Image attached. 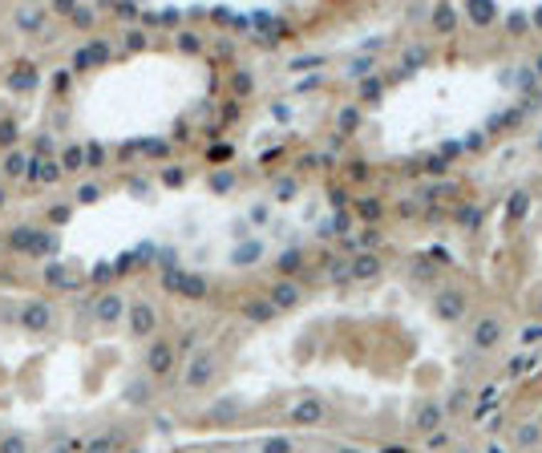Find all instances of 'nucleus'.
Listing matches in <instances>:
<instances>
[{
    "instance_id": "nucleus-1",
    "label": "nucleus",
    "mask_w": 542,
    "mask_h": 453,
    "mask_svg": "<svg viewBox=\"0 0 542 453\" xmlns=\"http://www.w3.org/2000/svg\"><path fill=\"white\" fill-rule=\"evenodd\" d=\"M429 312L442 324H462L469 316V291L462 283H437L429 291Z\"/></svg>"
},
{
    "instance_id": "nucleus-2",
    "label": "nucleus",
    "mask_w": 542,
    "mask_h": 453,
    "mask_svg": "<svg viewBox=\"0 0 542 453\" xmlns=\"http://www.w3.org/2000/svg\"><path fill=\"white\" fill-rule=\"evenodd\" d=\"M409 429L417 437H433V433L449 429V405L442 397H421L413 405V413H409Z\"/></svg>"
},
{
    "instance_id": "nucleus-3",
    "label": "nucleus",
    "mask_w": 542,
    "mask_h": 453,
    "mask_svg": "<svg viewBox=\"0 0 542 453\" xmlns=\"http://www.w3.org/2000/svg\"><path fill=\"white\" fill-rule=\"evenodd\" d=\"M506 340V320L498 312H481L469 320V348L474 353H494Z\"/></svg>"
},
{
    "instance_id": "nucleus-4",
    "label": "nucleus",
    "mask_w": 542,
    "mask_h": 453,
    "mask_svg": "<svg viewBox=\"0 0 542 453\" xmlns=\"http://www.w3.org/2000/svg\"><path fill=\"white\" fill-rule=\"evenodd\" d=\"M219 353L214 348H199V353L187 360V373H182V385H187L190 392H202V389H211L214 380H219Z\"/></svg>"
},
{
    "instance_id": "nucleus-5",
    "label": "nucleus",
    "mask_w": 542,
    "mask_h": 453,
    "mask_svg": "<svg viewBox=\"0 0 542 453\" xmlns=\"http://www.w3.org/2000/svg\"><path fill=\"white\" fill-rule=\"evenodd\" d=\"M328 401L320 397V392H303L300 401L288 409V425H300V429H320V425H328Z\"/></svg>"
},
{
    "instance_id": "nucleus-6",
    "label": "nucleus",
    "mask_w": 542,
    "mask_h": 453,
    "mask_svg": "<svg viewBox=\"0 0 542 453\" xmlns=\"http://www.w3.org/2000/svg\"><path fill=\"white\" fill-rule=\"evenodd\" d=\"M162 288L174 291V296H182V300H202L207 291H211V283L202 276H194V271H182V267H166L162 271Z\"/></svg>"
},
{
    "instance_id": "nucleus-7",
    "label": "nucleus",
    "mask_w": 542,
    "mask_h": 453,
    "mask_svg": "<svg viewBox=\"0 0 542 453\" xmlns=\"http://www.w3.org/2000/svg\"><path fill=\"white\" fill-rule=\"evenodd\" d=\"M126 328H130V336L154 340V332H158V308H154L150 300H134V303H126Z\"/></svg>"
},
{
    "instance_id": "nucleus-8",
    "label": "nucleus",
    "mask_w": 542,
    "mask_h": 453,
    "mask_svg": "<svg viewBox=\"0 0 542 453\" xmlns=\"http://www.w3.org/2000/svg\"><path fill=\"white\" fill-rule=\"evenodd\" d=\"M146 377L158 380V377H170L174 373V360H178V348L170 340H150V348H146Z\"/></svg>"
},
{
    "instance_id": "nucleus-9",
    "label": "nucleus",
    "mask_w": 542,
    "mask_h": 453,
    "mask_svg": "<svg viewBox=\"0 0 542 453\" xmlns=\"http://www.w3.org/2000/svg\"><path fill=\"white\" fill-rule=\"evenodd\" d=\"M276 312H291V308H300L303 303V283L300 279H276L271 288H267V296H264Z\"/></svg>"
},
{
    "instance_id": "nucleus-10",
    "label": "nucleus",
    "mask_w": 542,
    "mask_h": 453,
    "mask_svg": "<svg viewBox=\"0 0 542 453\" xmlns=\"http://www.w3.org/2000/svg\"><path fill=\"white\" fill-rule=\"evenodd\" d=\"M93 320L105 328H114L118 320H126V296L122 291H101L93 300Z\"/></svg>"
},
{
    "instance_id": "nucleus-11",
    "label": "nucleus",
    "mask_w": 542,
    "mask_h": 453,
    "mask_svg": "<svg viewBox=\"0 0 542 453\" xmlns=\"http://www.w3.org/2000/svg\"><path fill=\"white\" fill-rule=\"evenodd\" d=\"M348 276H353V283H372V279L385 276V259L377 251H356L348 259Z\"/></svg>"
},
{
    "instance_id": "nucleus-12",
    "label": "nucleus",
    "mask_w": 542,
    "mask_h": 453,
    "mask_svg": "<svg viewBox=\"0 0 542 453\" xmlns=\"http://www.w3.org/2000/svg\"><path fill=\"white\" fill-rule=\"evenodd\" d=\"M21 328H33V332H45V328L57 324V312H53V303L49 300H28L21 303Z\"/></svg>"
},
{
    "instance_id": "nucleus-13",
    "label": "nucleus",
    "mask_w": 542,
    "mask_h": 453,
    "mask_svg": "<svg viewBox=\"0 0 542 453\" xmlns=\"http://www.w3.org/2000/svg\"><path fill=\"white\" fill-rule=\"evenodd\" d=\"M457 25H462L457 4H433V9H429V28H433V37H454Z\"/></svg>"
},
{
    "instance_id": "nucleus-14",
    "label": "nucleus",
    "mask_w": 542,
    "mask_h": 453,
    "mask_svg": "<svg viewBox=\"0 0 542 453\" xmlns=\"http://www.w3.org/2000/svg\"><path fill=\"white\" fill-rule=\"evenodd\" d=\"M510 445H514L518 453H538L542 449V425L530 417V421H522V425H514V433H510Z\"/></svg>"
},
{
    "instance_id": "nucleus-15",
    "label": "nucleus",
    "mask_w": 542,
    "mask_h": 453,
    "mask_svg": "<svg viewBox=\"0 0 542 453\" xmlns=\"http://www.w3.org/2000/svg\"><path fill=\"white\" fill-rule=\"evenodd\" d=\"M466 21L474 28H490L502 21V9L494 4V0H466Z\"/></svg>"
},
{
    "instance_id": "nucleus-16",
    "label": "nucleus",
    "mask_w": 542,
    "mask_h": 453,
    "mask_svg": "<svg viewBox=\"0 0 542 453\" xmlns=\"http://www.w3.org/2000/svg\"><path fill=\"white\" fill-rule=\"evenodd\" d=\"M264 255H267L264 239H239L235 247H231L227 264H231V267H255L259 259H264Z\"/></svg>"
},
{
    "instance_id": "nucleus-17",
    "label": "nucleus",
    "mask_w": 542,
    "mask_h": 453,
    "mask_svg": "<svg viewBox=\"0 0 542 453\" xmlns=\"http://www.w3.org/2000/svg\"><path fill=\"white\" fill-rule=\"evenodd\" d=\"M122 397H126L130 409H150V405H154V380L146 377V373H142V377H130Z\"/></svg>"
},
{
    "instance_id": "nucleus-18",
    "label": "nucleus",
    "mask_w": 542,
    "mask_h": 453,
    "mask_svg": "<svg viewBox=\"0 0 542 453\" xmlns=\"http://www.w3.org/2000/svg\"><path fill=\"white\" fill-rule=\"evenodd\" d=\"M239 413H243L239 397H219V401H211V409L202 413V421H211V425H231Z\"/></svg>"
},
{
    "instance_id": "nucleus-19",
    "label": "nucleus",
    "mask_w": 542,
    "mask_h": 453,
    "mask_svg": "<svg viewBox=\"0 0 542 453\" xmlns=\"http://www.w3.org/2000/svg\"><path fill=\"white\" fill-rule=\"evenodd\" d=\"M510 85L522 93V105H530V101L538 98V77L530 73V65H518L514 73H510Z\"/></svg>"
},
{
    "instance_id": "nucleus-20",
    "label": "nucleus",
    "mask_w": 542,
    "mask_h": 453,
    "mask_svg": "<svg viewBox=\"0 0 542 453\" xmlns=\"http://www.w3.org/2000/svg\"><path fill=\"white\" fill-rule=\"evenodd\" d=\"M530 202H534L530 199V190H522V187L510 190V199H506V223H522V219L530 214Z\"/></svg>"
},
{
    "instance_id": "nucleus-21",
    "label": "nucleus",
    "mask_w": 542,
    "mask_h": 453,
    "mask_svg": "<svg viewBox=\"0 0 542 453\" xmlns=\"http://www.w3.org/2000/svg\"><path fill=\"white\" fill-rule=\"evenodd\" d=\"M296 199H300V178L291 175L271 178V202H296Z\"/></svg>"
},
{
    "instance_id": "nucleus-22",
    "label": "nucleus",
    "mask_w": 542,
    "mask_h": 453,
    "mask_svg": "<svg viewBox=\"0 0 542 453\" xmlns=\"http://www.w3.org/2000/svg\"><path fill=\"white\" fill-rule=\"evenodd\" d=\"M259 453H300V441L291 437V433H267L259 441Z\"/></svg>"
},
{
    "instance_id": "nucleus-23",
    "label": "nucleus",
    "mask_w": 542,
    "mask_h": 453,
    "mask_svg": "<svg viewBox=\"0 0 542 453\" xmlns=\"http://www.w3.org/2000/svg\"><path fill=\"white\" fill-rule=\"evenodd\" d=\"M303 267V251L300 247H288V251H279L276 255V271H279V279H296V271Z\"/></svg>"
},
{
    "instance_id": "nucleus-24",
    "label": "nucleus",
    "mask_w": 542,
    "mask_h": 453,
    "mask_svg": "<svg viewBox=\"0 0 542 453\" xmlns=\"http://www.w3.org/2000/svg\"><path fill=\"white\" fill-rule=\"evenodd\" d=\"M356 130H360V105H340L336 110V134L340 138H353Z\"/></svg>"
},
{
    "instance_id": "nucleus-25",
    "label": "nucleus",
    "mask_w": 542,
    "mask_h": 453,
    "mask_svg": "<svg viewBox=\"0 0 542 453\" xmlns=\"http://www.w3.org/2000/svg\"><path fill=\"white\" fill-rule=\"evenodd\" d=\"M316 235H320V239H332V235H348V211H332L328 219H320Z\"/></svg>"
},
{
    "instance_id": "nucleus-26",
    "label": "nucleus",
    "mask_w": 542,
    "mask_h": 453,
    "mask_svg": "<svg viewBox=\"0 0 542 453\" xmlns=\"http://www.w3.org/2000/svg\"><path fill=\"white\" fill-rule=\"evenodd\" d=\"M421 65H429V45H409V49L401 53L397 69H401V73H417Z\"/></svg>"
},
{
    "instance_id": "nucleus-27",
    "label": "nucleus",
    "mask_w": 542,
    "mask_h": 453,
    "mask_svg": "<svg viewBox=\"0 0 542 453\" xmlns=\"http://www.w3.org/2000/svg\"><path fill=\"white\" fill-rule=\"evenodd\" d=\"M0 453H33V441L21 429H4L0 433Z\"/></svg>"
},
{
    "instance_id": "nucleus-28",
    "label": "nucleus",
    "mask_w": 542,
    "mask_h": 453,
    "mask_svg": "<svg viewBox=\"0 0 542 453\" xmlns=\"http://www.w3.org/2000/svg\"><path fill=\"white\" fill-rule=\"evenodd\" d=\"M380 65L377 57H365V53H356L353 61H348V69H344V77H353V81H365V77H372Z\"/></svg>"
},
{
    "instance_id": "nucleus-29",
    "label": "nucleus",
    "mask_w": 542,
    "mask_h": 453,
    "mask_svg": "<svg viewBox=\"0 0 542 453\" xmlns=\"http://www.w3.org/2000/svg\"><path fill=\"white\" fill-rule=\"evenodd\" d=\"M356 214H360L368 226H377V219L385 214V202H380L377 194H365V199H356Z\"/></svg>"
},
{
    "instance_id": "nucleus-30",
    "label": "nucleus",
    "mask_w": 542,
    "mask_h": 453,
    "mask_svg": "<svg viewBox=\"0 0 542 453\" xmlns=\"http://www.w3.org/2000/svg\"><path fill=\"white\" fill-rule=\"evenodd\" d=\"M385 89H389V85H385V77L372 73V77H365V81H360V98H356V101H368V105H377V101L385 98Z\"/></svg>"
},
{
    "instance_id": "nucleus-31",
    "label": "nucleus",
    "mask_w": 542,
    "mask_h": 453,
    "mask_svg": "<svg viewBox=\"0 0 542 453\" xmlns=\"http://www.w3.org/2000/svg\"><path fill=\"white\" fill-rule=\"evenodd\" d=\"M49 243V235H28V226H21V235H13V247H21V251H45Z\"/></svg>"
},
{
    "instance_id": "nucleus-32",
    "label": "nucleus",
    "mask_w": 542,
    "mask_h": 453,
    "mask_svg": "<svg viewBox=\"0 0 542 453\" xmlns=\"http://www.w3.org/2000/svg\"><path fill=\"white\" fill-rule=\"evenodd\" d=\"M243 316H247L251 324H267V320H271V316H279V312H276L267 300H251V303H243Z\"/></svg>"
},
{
    "instance_id": "nucleus-33",
    "label": "nucleus",
    "mask_w": 542,
    "mask_h": 453,
    "mask_svg": "<svg viewBox=\"0 0 542 453\" xmlns=\"http://www.w3.org/2000/svg\"><path fill=\"white\" fill-rule=\"evenodd\" d=\"M61 170H85V146L81 142H73V146L61 150Z\"/></svg>"
},
{
    "instance_id": "nucleus-34",
    "label": "nucleus",
    "mask_w": 542,
    "mask_h": 453,
    "mask_svg": "<svg viewBox=\"0 0 542 453\" xmlns=\"http://www.w3.org/2000/svg\"><path fill=\"white\" fill-rule=\"evenodd\" d=\"M16 25L25 28V33H37V28L45 25V13H41V9H16Z\"/></svg>"
},
{
    "instance_id": "nucleus-35",
    "label": "nucleus",
    "mask_w": 542,
    "mask_h": 453,
    "mask_svg": "<svg viewBox=\"0 0 542 453\" xmlns=\"http://www.w3.org/2000/svg\"><path fill=\"white\" fill-rule=\"evenodd\" d=\"M457 223L466 226V231H478V226H481V207H478V202H466V207H457Z\"/></svg>"
},
{
    "instance_id": "nucleus-36",
    "label": "nucleus",
    "mask_w": 542,
    "mask_h": 453,
    "mask_svg": "<svg viewBox=\"0 0 542 453\" xmlns=\"http://www.w3.org/2000/svg\"><path fill=\"white\" fill-rule=\"evenodd\" d=\"M207 187H211L214 194H227V190H235V170H214V175L207 178Z\"/></svg>"
},
{
    "instance_id": "nucleus-37",
    "label": "nucleus",
    "mask_w": 542,
    "mask_h": 453,
    "mask_svg": "<svg viewBox=\"0 0 542 453\" xmlns=\"http://www.w3.org/2000/svg\"><path fill=\"white\" fill-rule=\"evenodd\" d=\"M380 239H385V235H380L377 226H365V231L356 235V243H353V247H356V251H377V247H380Z\"/></svg>"
},
{
    "instance_id": "nucleus-38",
    "label": "nucleus",
    "mask_w": 542,
    "mask_h": 453,
    "mask_svg": "<svg viewBox=\"0 0 542 453\" xmlns=\"http://www.w3.org/2000/svg\"><path fill=\"white\" fill-rule=\"evenodd\" d=\"M85 453H118V437L114 433H101V437H93L85 445Z\"/></svg>"
},
{
    "instance_id": "nucleus-39",
    "label": "nucleus",
    "mask_w": 542,
    "mask_h": 453,
    "mask_svg": "<svg viewBox=\"0 0 542 453\" xmlns=\"http://www.w3.org/2000/svg\"><path fill=\"white\" fill-rule=\"evenodd\" d=\"M534 365H538V356H534V353H522V356H514V360H510V365H506V373H510V377H522V373H526V368H534Z\"/></svg>"
},
{
    "instance_id": "nucleus-40",
    "label": "nucleus",
    "mask_w": 542,
    "mask_h": 453,
    "mask_svg": "<svg viewBox=\"0 0 542 453\" xmlns=\"http://www.w3.org/2000/svg\"><path fill=\"white\" fill-rule=\"evenodd\" d=\"M449 445H454V433H449V429H442V433L425 437V449H429V453H442V449H449Z\"/></svg>"
},
{
    "instance_id": "nucleus-41",
    "label": "nucleus",
    "mask_w": 542,
    "mask_h": 453,
    "mask_svg": "<svg viewBox=\"0 0 542 453\" xmlns=\"http://www.w3.org/2000/svg\"><path fill=\"white\" fill-rule=\"evenodd\" d=\"M526 28H530V16L526 13H510V16H506V33H510V37H522Z\"/></svg>"
},
{
    "instance_id": "nucleus-42",
    "label": "nucleus",
    "mask_w": 542,
    "mask_h": 453,
    "mask_svg": "<svg viewBox=\"0 0 542 453\" xmlns=\"http://www.w3.org/2000/svg\"><path fill=\"white\" fill-rule=\"evenodd\" d=\"M231 85H235V93H239V98H247V93L255 89V77L247 73V69H239V73L231 77Z\"/></svg>"
},
{
    "instance_id": "nucleus-43",
    "label": "nucleus",
    "mask_w": 542,
    "mask_h": 453,
    "mask_svg": "<svg viewBox=\"0 0 542 453\" xmlns=\"http://www.w3.org/2000/svg\"><path fill=\"white\" fill-rule=\"evenodd\" d=\"M9 85L13 89H28V85H37V69H21V73L9 77Z\"/></svg>"
},
{
    "instance_id": "nucleus-44",
    "label": "nucleus",
    "mask_w": 542,
    "mask_h": 453,
    "mask_svg": "<svg viewBox=\"0 0 542 453\" xmlns=\"http://www.w3.org/2000/svg\"><path fill=\"white\" fill-rule=\"evenodd\" d=\"M328 276L336 279V283H353V276H348V259H332V264H328Z\"/></svg>"
},
{
    "instance_id": "nucleus-45",
    "label": "nucleus",
    "mask_w": 542,
    "mask_h": 453,
    "mask_svg": "<svg viewBox=\"0 0 542 453\" xmlns=\"http://www.w3.org/2000/svg\"><path fill=\"white\" fill-rule=\"evenodd\" d=\"M45 279H49V283H69V267L49 264V267H45Z\"/></svg>"
},
{
    "instance_id": "nucleus-46",
    "label": "nucleus",
    "mask_w": 542,
    "mask_h": 453,
    "mask_svg": "<svg viewBox=\"0 0 542 453\" xmlns=\"http://www.w3.org/2000/svg\"><path fill=\"white\" fill-rule=\"evenodd\" d=\"M178 49H182V53H199L202 41L194 37V33H178Z\"/></svg>"
},
{
    "instance_id": "nucleus-47",
    "label": "nucleus",
    "mask_w": 542,
    "mask_h": 453,
    "mask_svg": "<svg viewBox=\"0 0 542 453\" xmlns=\"http://www.w3.org/2000/svg\"><path fill=\"white\" fill-rule=\"evenodd\" d=\"M247 219H251V223H267V219H271V207H267V202H251Z\"/></svg>"
},
{
    "instance_id": "nucleus-48",
    "label": "nucleus",
    "mask_w": 542,
    "mask_h": 453,
    "mask_svg": "<svg viewBox=\"0 0 542 453\" xmlns=\"http://www.w3.org/2000/svg\"><path fill=\"white\" fill-rule=\"evenodd\" d=\"M522 344H526V348H530V344H542V324H526V328H522Z\"/></svg>"
},
{
    "instance_id": "nucleus-49",
    "label": "nucleus",
    "mask_w": 542,
    "mask_h": 453,
    "mask_svg": "<svg viewBox=\"0 0 542 453\" xmlns=\"http://www.w3.org/2000/svg\"><path fill=\"white\" fill-rule=\"evenodd\" d=\"M481 146H486V130H474V134L462 142V150H481Z\"/></svg>"
},
{
    "instance_id": "nucleus-50",
    "label": "nucleus",
    "mask_w": 542,
    "mask_h": 453,
    "mask_svg": "<svg viewBox=\"0 0 542 453\" xmlns=\"http://www.w3.org/2000/svg\"><path fill=\"white\" fill-rule=\"evenodd\" d=\"M425 170H429V175H437V178H442L445 170H449V162H445L442 154H433V158H429V162H425Z\"/></svg>"
},
{
    "instance_id": "nucleus-51",
    "label": "nucleus",
    "mask_w": 542,
    "mask_h": 453,
    "mask_svg": "<svg viewBox=\"0 0 542 453\" xmlns=\"http://www.w3.org/2000/svg\"><path fill=\"white\" fill-rule=\"evenodd\" d=\"M77 199H81V202H98V199H101V187H93V182H85V187L77 190Z\"/></svg>"
},
{
    "instance_id": "nucleus-52",
    "label": "nucleus",
    "mask_w": 542,
    "mask_h": 453,
    "mask_svg": "<svg viewBox=\"0 0 542 453\" xmlns=\"http://www.w3.org/2000/svg\"><path fill=\"white\" fill-rule=\"evenodd\" d=\"M4 170H9V175H25V154H13V158L4 162Z\"/></svg>"
},
{
    "instance_id": "nucleus-53",
    "label": "nucleus",
    "mask_w": 542,
    "mask_h": 453,
    "mask_svg": "<svg viewBox=\"0 0 542 453\" xmlns=\"http://www.w3.org/2000/svg\"><path fill=\"white\" fill-rule=\"evenodd\" d=\"M101 158H105V154H101V146H93V142H89V146H85V166H101Z\"/></svg>"
},
{
    "instance_id": "nucleus-54",
    "label": "nucleus",
    "mask_w": 542,
    "mask_h": 453,
    "mask_svg": "<svg viewBox=\"0 0 542 453\" xmlns=\"http://www.w3.org/2000/svg\"><path fill=\"white\" fill-rule=\"evenodd\" d=\"M316 65H324V57H296L291 69H316Z\"/></svg>"
},
{
    "instance_id": "nucleus-55",
    "label": "nucleus",
    "mask_w": 542,
    "mask_h": 453,
    "mask_svg": "<svg viewBox=\"0 0 542 453\" xmlns=\"http://www.w3.org/2000/svg\"><path fill=\"white\" fill-rule=\"evenodd\" d=\"M478 453H510V449H506V445H502L498 437H490V441H486V445H481Z\"/></svg>"
},
{
    "instance_id": "nucleus-56",
    "label": "nucleus",
    "mask_w": 542,
    "mask_h": 453,
    "mask_svg": "<svg viewBox=\"0 0 542 453\" xmlns=\"http://www.w3.org/2000/svg\"><path fill=\"white\" fill-rule=\"evenodd\" d=\"M73 21L77 25H93V9H73Z\"/></svg>"
},
{
    "instance_id": "nucleus-57",
    "label": "nucleus",
    "mask_w": 542,
    "mask_h": 453,
    "mask_svg": "<svg viewBox=\"0 0 542 453\" xmlns=\"http://www.w3.org/2000/svg\"><path fill=\"white\" fill-rule=\"evenodd\" d=\"M348 207V194L344 190H332V211H344Z\"/></svg>"
},
{
    "instance_id": "nucleus-58",
    "label": "nucleus",
    "mask_w": 542,
    "mask_h": 453,
    "mask_svg": "<svg viewBox=\"0 0 542 453\" xmlns=\"http://www.w3.org/2000/svg\"><path fill=\"white\" fill-rule=\"evenodd\" d=\"M530 73L538 77V85H542V49H538V53H534V61H530Z\"/></svg>"
},
{
    "instance_id": "nucleus-59",
    "label": "nucleus",
    "mask_w": 542,
    "mask_h": 453,
    "mask_svg": "<svg viewBox=\"0 0 542 453\" xmlns=\"http://www.w3.org/2000/svg\"><path fill=\"white\" fill-rule=\"evenodd\" d=\"M494 397H498V385H486L481 389V405H494Z\"/></svg>"
},
{
    "instance_id": "nucleus-60",
    "label": "nucleus",
    "mask_w": 542,
    "mask_h": 453,
    "mask_svg": "<svg viewBox=\"0 0 542 453\" xmlns=\"http://www.w3.org/2000/svg\"><path fill=\"white\" fill-rule=\"evenodd\" d=\"M530 16V28H542V9H534V13H526Z\"/></svg>"
},
{
    "instance_id": "nucleus-61",
    "label": "nucleus",
    "mask_w": 542,
    "mask_h": 453,
    "mask_svg": "<svg viewBox=\"0 0 542 453\" xmlns=\"http://www.w3.org/2000/svg\"><path fill=\"white\" fill-rule=\"evenodd\" d=\"M530 150H534V154H542V126H538V134L530 138Z\"/></svg>"
},
{
    "instance_id": "nucleus-62",
    "label": "nucleus",
    "mask_w": 542,
    "mask_h": 453,
    "mask_svg": "<svg viewBox=\"0 0 542 453\" xmlns=\"http://www.w3.org/2000/svg\"><path fill=\"white\" fill-rule=\"evenodd\" d=\"M49 453H69V445H57V449H49Z\"/></svg>"
},
{
    "instance_id": "nucleus-63",
    "label": "nucleus",
    "mask_w": 542,
    "mask_h": 453,
    "mask_svg": "<svg viewBox=\"0 0 542 453\" xmlns=\"http://www.w3.org/2000/svg\"><path fill=\"white\" fill-rule=\"evenodd\" d=\"M534 421H538V425H542V413H538V417H534Z\"/></svg>"
},
{
    "instance_id": "nucleus-64",
    "label": "nucleus",
    "mask_w": 542,
    "mask_h": 453,
    "mask_svg": "<svg viewBox=\"0 0 542 453\" xmlns=\"http://www.w3.org/2000/svg\"><path fill=\"white\" fill-rule=\"evenodd\" d=\"M126 453H142V449H126Z\"/></svg>"
}]
</instances>
